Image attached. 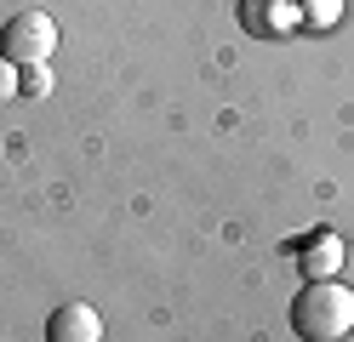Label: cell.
Returning <instances> with one entry per match:
<instances>
[{
  "mask_svg": "<svg viewBox=\"0 0 354 342\" xmlns=\"http://www.w3.org/2000/svg\"><path fill=\"white\" fill-rule=\"evenodd\" d=\"M17 91H24V75H17V68L0 57V103H6V97H17Z\"/></svg>",
  "mask_w": 354,
  "mask_h": 342,
  "instance_id": "obj_7",
  "label": "cell"
},
{
  "mask_svg": "<svg viewBox=\"0 0 354 342\" xmlns=\"http://www.w3.org/2000/svg\"><path fill=\"white\" fill-rule=\"evenodd\" d=\"M337 12H343V0H308V6H303V17L315 23V29H326V23H337Z\"/></svg>",
  "mask_w": 354,
  "mask_h": 342,
  "instance_id": "obj_5",
  "label": "cell"
},
{
  "mask_svg": "<svg viewBox=\"0 0 354 342\" xmlns=\"http://www.w3.org/2000/svg\"><path fill=\"white\" fill-rule=\"evenodd\" d=\"M52 46H57V23L46 12H17L6 17V29H0V57L6 63H46L52 57Z\"/></svg>",
  "mask_w": 354,
  "mask_h": 342,
  "instance_id": "obj_2",
  "label": "cell"
},
{
  "mask_svg": "<svg viewBox=\"0 0 354 342\" xmlns=\"http://www.w3.org/2000/svg\"><path fill=\"white\" fill-rule=\"evenodd\" d=\"M240 23L252 35H280V29H292V6H280V0H240Z\"/></svg>",
  "mask_w": 354,
  "mask_h": 342,
  "instance_id": "obj_4",
  "label": "cell"
},
{
  "mask_svg": "<svg viewBox=\"0 0 354 342\" xmlns=\"http://www.w3.org/2000/svg\"><path fill=\"white\" fill-rule=\"evenodd\" d=\"M292 325L303 342H343L354 331V291L337 280H308L292 308Z\"/></svg>",
  "mask_w": 354,
  "mask_h": 342,
  "instance_id": "obj_1",
  "label": "cell"
},
{
  "mask_svg": "<svg viewBox=\"0 0 354 342\" xmlns=\"http://www.w3.org/2000/svg\"><path fill=\"white\" fill-rule=\"evenodd\" d=\"M24 91H29V97H46V91H52V68L46 63H29L24 68Z\"/></svg>",
  "mask_w": 354,
  "mask_h": 342,
  "instance_id": "obj_6",
  "label": "cell"
},
{
  "mask_svg": "<svg viewBox=\"0 0 354 342\" xmlns=\"http://www.w3.org/2000/svg\"><path fill=\"white\" fill-rule=\"evenodd\" d=\"M46 342H103V319H97V308L63 303V308L46 319Z\"/></svg>",
  "mask_w": 354,
  "mask_h": 342,
  "instance_id": "obj_3",
  "label": "cell"
}]
</instances>
